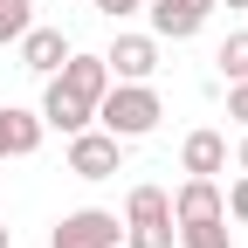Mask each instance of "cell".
I'll use <instances>...</instances> for the list:
<instances>
[{"label":"cell","mask_w":248,"mask_h":248,"mask_svg":"<svg viewBox=\"0 0 248 248\" xmlns=\"http://www.w3.org/2000/svg\"><path fill=\"white\" fill-rule=\"evenodd\" d=\"M69 172H76V179H117V172H124V138H110L104 124L69 131Z\"/></svg>","instance_id":"3"},{"label":"cell","mask_w":248,"mask_h":248,"mask_svg":"<svg viewBox=\"0 0 248 248\" xmlns=\"http://www.w3.org/2000/svg\"><path fill=\"white\" fill-rule=\"evenodd\" d=\"M221 207H228V221H241V228H248V172H241L228 193H221Z\"/></svg>","instance_id":"16"},{"label":"cell","mask_w":248,"mask_h":248,"mask_svg":"<svg viewBox=\"0 0 248 248\" xmlns=\"http://www.w3.org/2000/svg\"><path fill=\"white\" fill-rule=\"evenodd\" d=\"M159 117H166V104H159L152 83H110L104 97H97V124H104L110 138H124V145H131V138H152Z\"/></svg>","instance_id":"1"},{"label":"cell","mask_w":248,"mask_h":248,"mask_svg":"<svg viewBox=\"0 0 248 248\" xmlns=\"http://www.w3.org/2000/svg\"><path fill=\"white\" fill-rule=\"evenodd\" d=\"M179 166L193 172V179H214V172L228 166V138L221 131H193V138L179 145Z\"/></svg>","instance_id":"11"},{"label":"cell","mask_w":248,"mask_h":248,"mask_svg":"<svg viewBox=\"0 0 248 248\" xmlns=\"http://www.w3.org/2000/svg\"><path fill=\"white\" fill-rule=\"evenodd\" d=\"M14 48H21V69H35V76H55V69H62V55H69V35H62V28H42V21H35V28H28V35H21Z\"/></svg>","instance_id":"8"},{"label":"cell","mask_w":248,"mask_h":248,"mask_svg":"<svg viewBox=\"0 0 248 248\" xmlns=\"http://www.w3.org/2000/svg\"><path fill=\"white\" fill-rule=\"evenodd\" d=\"M179 228H172V193L166 186H131L124 200V248H172Z\"/></svg>","instance_id":"2"},{"label":"cell","mask_w":248,"mask_h":248,"mask_svg":"<svg viewBox=\"0 0 248 248\" xmlns=\"http://www.w3.org/2000/svg\"><path fill=\"white\" fill-rule=\"evenodd\" d=\"M214 62H221V76H228V83H241V76H248V28H234V35L221 42V55H214Z\"/></svg>","instance_id":"15"},{"label":"cell","mask_w":248,"mask_h":248,"mask_svg":"<svg viewBox=\"0 0 248 248\" xmlns=\"http://www.w3.org/2000/svg\"><path fill=\"white\" fill-rule=\"evenodd\" d=\"M28 28H35V0H0V48L21 42Z\"/></svg>","instance_id":"14"},{"label":"cell","mask_w":248,"mask_h":248,"mask_svg":"<svg viewBox=\"0 0 248 248\" xmlns=\"http://www.w3.org/2000/svg\"><path fill=\"white\" fill-rule=\"evenodd\" d=\"M214 21V0H152V35L159 42H193Z\"/></svg>","instance_id":"6"},{"label":"cell","mask_w":248,"mask_h":248,"mask_svg":"<svg viewBox=\"0 0 248 248\" xmlns=\"http://www.w3.org/2000/svg\"><path fill=\"white\" fill-rule=\"evenodd\" d=\"M55 83L97 110V97L110 90V62H104V55H76V48H69V55H62V69H55Z\"/></svg>","instance_id":"7"},{"label":"cell","mask_w":248,"mask_h":248,"mask_svg":"<svg viewBox=\"0 0 248 248\" xmlns=\"http://www.w3.org/2000/svg\"><path fill=\"white\" fill-rule=\"evenodd\" d=\"M0 159H7V117H0Z\"/></svg>","instance_id":"20"},{"label":"cell","mask_w":248,"mask_h":248,"mask_svg":"<svg viewBox=\"0 0 248 248\" xmlns=\"http://www.w3.org/2000/svg\"><path fill=\"white\" fill-rule=\"evenodd\" d=\"M117 241H124V221L110 207H76V214H62L55 234H48V248H117Z\"/></svg>","instance_id":"4"},{"label":"cell","mask_w":248,"mask_h":248,"mask_svg":"<svg viewBox=\"0 0 248 248\" xmlns=\"http://www.w3.org/2000/svg\"><path fill=\"white\" fill-rule=\"evenodd\" d=\"M234 159H241V172H248V138H241V152H234Z\"/></svg>","instance_id":"21"},{"label":"cell","mask_w":248,"mask_h":248,"mask_svg":"<svg viewBox=\"0 0 248 248\" xmlns=\"http://www.w3.org/2000/svg\"><path fill=\"white\" fill-rule=\"evenodd\" d=\"M214 7H234V14H248V0H214Z\"/></svg>","instance_id":"19"},{"label":"cell","mask_w":248,"mask_h":248,"mask_svg":"<svg viewBox=\"0 0 248 248\" xmlns=\"http://www.w3.org/2000/svg\"><path fill=\"white\" fill-rule=\"evenodd\" d=\"M179 248H234L228 214H207V221H179Z\"/></svg>","instance_id":"13"},{"label":"cell","mask_w":248,"mask_h":248,"mask_svg":"<svg viewBox=\"0 0 248 248\" xmlns=\"http://www.w3.org/2000/svg\"><path fill=\"white\" fill-rule=\"evenodd\" d=\"M104 62H110V83H152L159 76V35H117Z\"/></svg>","instance_id":"5"},{"label":"cell","mask_w":248,"mask_h":248,"mask_svg":"<svg viewBox=\"0 0 248 248\" xmlns=\"http://www.w3.org/2000/svg\"><path fill=\"white\" fill-rule=\"evenodd\" d=\"M138 7H145V0H97V14H104V21H131Z\"/></svg>","instance_id":"18"},{"label":"cell","mask_w":248,"mask_h":248,"mask_svg":"<svg viewBox=\"0 0 248 248\" xmlns=\"http://www.w3.org/2000/svg\"><path fill=\"white\" fill-rule=\"evenodd\" d=\"M207 214H228V207H221V186L186 172V186L172 193V228H179V221H207Z\"/></svg>","instance_id":"10"},{"label":"cell","mask_w":248,"mask_h":248,"mask_svg":"<svg viewBox=\"0 0 248 248\" xmlns=\"http://www.w3.org/2000/svg\"><path fill=\"white\" fill-rule=\"evenodd\" d=\"M7 234H14V228H7V221H0V248H7Z\"/></svg>","instance_id":"22"},{"label":"cell","mask_w":248,"mask_h":248,"mask_svg":"<svg viewBox=\"0 0 248 248\" xmlns=\"http://www.w3.org/2000/svg\"><path fill=\"white\" fill-rule=\"evenodd\" d=\"M228 117H234V124H248V76H241V83H228Z\"/></svg>","instance_id":"17"},{"label":"cell","mask_w":248,"mask_h":248,"mask_svg":"<svg viewBox=\"0 0 248 248\" xmlns=\"http://www.w3.org/2000/svg\"><path fill=\"white\" fill-rule=\"evenodd\" d=\"M42 124L69 138V131H83V124H97V110H90L83 97H69V90H62V83L48 76V90H42Z\"/></svg>","instance_id":"9"},{"label":"cell","mask_w":248,"mask_h":248,"mask_svg":"<svg viewBox=\"0 0 248 248\" xmlns=\"http://www.w3.org/2000/svg\"><path fill=\"white\" fill-rule=\"evenodd\" d=\"M7 117V159H28V152H42V138H48V124H42V110H0Z\"/></svg>","instance_id":"12"}]
</instances>
